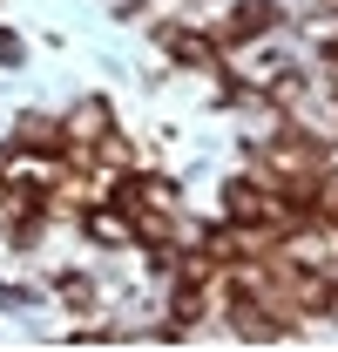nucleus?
<instances>
[{
    "label": "nucleus",
    "instance_id": "7ed1b4c3",
    "mask_svg": "<svg viewBox=\"0 0 338 352\" xmlns=\"http://www.w3.org/2000/svg\"><path fill=\"white\" fill-rule=\"evenodd\" d=\"M82 230L95 237V244H102V251H128V244H135V230H128V217L115 210V204H109V210H88V217H82Z\"/></svg>",
    "mask_w": 338,
    "mask_h": 352
},
{
    "label": "nucleus",
    "instance_id": "6e6552de",
    "mask_svg": "<svg viewBox=\"0 0 338 352\" xmlns=\"http://www.w3.org/2000/svg\"><path fill=\"white\" fill-rule=\"evenodd\" d=\"M318 14H338V0H318Z\"/></svg>",
    "mask_w": 338,
    "mask_h": 352
},
{
    "label": "nucleus",
    "instance_id": "423d86ee",
    "mask_svg": "<svg viewBox=\"0 0 338 352\" xmlns=\"http://www.w3.org/2000/svg\"><path fill=\"white\" fill-rule=\"evenodd\" d=\"M0 61H7V68L21 61V34H0Z\"/></svg>",
    "mask_w": 338,
    "mask_h": 352
},
{
    "label": "nucleus",
    "instance_id": "0eeeda50",
    "mask_svg": "<svg viewBox=\"0 0 338 352\" xmlns=\"http://www.w3.org/2000/svg\"><path fill=\"white\" fill-rule=\"evenodd\" d=\"M325 61H332V75H338V41H332V47H325Z\"/></svg>",
    "mask_w": 338,
    "mask_h": 352
},
{
    "label": "nucleus",
    "instance_id": "20e7f679",
    "mask_svg": "<svg viewBox=\"0 0 338 352\" xmlns=\"http://www.w3.org/2000/svg\"><path fill=\"white\" fill-rule=\"evenodd\" d=\"M14 142L34 149V156H68V149H61V122H47V116H27V122L14 129Z\"/></svg>",
    "mask_w": 338,
    "mask_h": 352
},
{
    "label": "nucleus",
    "instance_id": "f03ea898",
    "mask_svg": "<svg viewBox=\"0 0 338 352\" xmlns=\"http://www.w3.org/2000/svg\"><path fill=\"white\" fill-rule=\"evenodd\" d=\"M163 47L176 54V61H183V68H203V75H210V68H223V61H216V54H223V41H216V34H190V28H163Z\"/></svg>",
    "mask_w": 338,
    "mask_h": 352
},
{
    "label": "nucleus",
    "instance_id": "1a4fd4ad",
    "mask_svg": "<svg viewBox=\"0 0 338 352\" xmlns=\"http://www.w3.org/2000/svg\"><path fill=\"white\" fill-rule=\"evenodd\" d=\"M332 82H338V75H332Z\"/></svg>",
    "mask_w": 338,
    "mask_h": 352
},
{
    "label": "nucleus",
    "instance_id": "f257e3e1",
    "mask_svg": "<svg viewBox=\"0 0 338 352\" xmlns=\"http://www.w3.org/2000/svg\"><path fill=\"white\" fill-rule=\"evenodd\" d=\"M278 21H284V7H278V0H237V7L223 14L216 41H223V47H237V41H264Z\"/></svg>",
    "mask_w": 338,
    "mask_h": 352
},
{
    "label": "nucleus",
    "instance_id": "39448f33",
    "mask_svg": "<svg viewBox=\"0 0 338 352\" xmlns=\"http://www.w3.org/2000/svg\"><path fill=\"white\" fill-rule=\"evenodd\" d=\"M61 298H68L75 311H88V305H95V285H88V278H75V271H61Z\"/></svg>",
    "mask_w": 338,
    "mask_h": 352
}]
</instances>
